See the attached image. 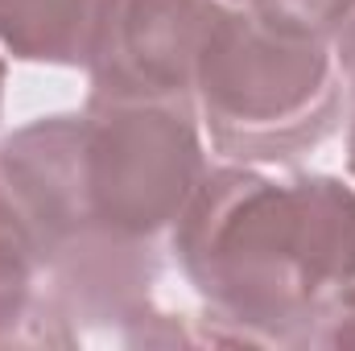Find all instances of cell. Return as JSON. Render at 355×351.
Returning <instances> with one entry per match:
<instances>
[{
	"mask_svg": "<svg viewBox=\"0 0 355 351\" xmlns=\"http://www.w3.org/2000/svg\"><path fill=\"white\" fill-rule=\"evenodd\" d=\"M232 0H103L87 99L194 103L202 46Z\"/></svg>",
	"mask_w": 355,
	"mask_h": 351,
	"instance_id": "5",
	"label": "cell"
},
{
	"mask_svg": "<svg viewBox=\"0 0 355 351\" xmlns=\"http://www.w3.org/2000/svg\"><path fill=\"white\" fill-rule=\"evenodd\" d=\"M103 0H0V50L37 67H87Z\"/></svg>",
	"mask_w": 355,
	"mask_h": 351,
	"instance_id": "7",
	"label": "cell"
},
{
	"mask_svg": "<svg viewBox=\"0 0 355 351\" xmlns=\"http://www.w3.org/2000/svg\"><path fill=\"white\" fill-rule=\"evenodd\" d=\"M207 170L194 103L87 99L79 112V203L112 240L170 252V232Z\"/></svg>",
	"mask_w": 355,
	"mask_h": 351,
	"instance_id": "4",
	"label": "cell"
},
{
	"mask_svg": "<svg viewBox=\"0 0 355 351\" xmlns=\"http://www.w3.org/2000/svg\"><path fill=\"white\" fill-rule=\"evenodd\" d=\"M244 8L268 21L272 29L314 42H335L339 29L352 21L355 0H244Z\"/></svg>",
	"mask_w": 355,
	"mask_h": 351,
	"instance_id": "8",
	"label": "cell"
},
{
	"mask_svg": "<svg viewBox=\"0 0 355 351\" xmlns=\"http://www.w3.org/2000/svg\"><path fill=\"white\" fill-rule=\"evenodd\" d=\"M343 120H347V170L355 178V75L347 79V99H343Z\"/></svg>",
	"mask_w": 355,
	"mask_h": 351,
	"instance_id": "10",
	"label": "cell"
},
{
	"mask_svg": "<svg viewBox=\"0 0 355 351\" xmlns=\"http://www.w3.org/2000/svg\"><path fill=\"white\" fill-rule=\"evenodd\" d=\"M331 46H335V62H339L343 79H352L355 75V12H352V21L339 29V37H335Z\"/></svg>",
	"mask_w": 355,
	"mask_h": 351,
	"instance_id": "9",
	"label": "cell"
},
{
	"mask_svg": "<svg viewBox=\"0 0 355 351\" xmlns=\"http://www.w3.org/2000/svg\"><path fill=\"white\" fill-rule=\"evenodd\" d=\"M4 83H8V67H4V58H0V116H4Z\"/></svg>",
	"mask_w": 355,
	"mask_h": 351,
	"instance_id": "11",
	"label": "cell"
},
{
	"mask_svg": "<svg viewBox=\"0 0 355 351\" xmlns=\"http://www.w3.org/2000/svg\"><path fill=\"white\" fill-rule=\"evenodd\" d=\"M194 108L219 157L289 166L343 120L335 46L272 29L244 4H232L202 46Z\"/></svg>",
	"mask_w": 355,
	"mask_h": 351,
	"instance_id": "3",
	"label": "cell"
},
{
	"mask_svg": "<svg viewBox=\"0 0 355 351\" xmlns=\"http://www.w3.org/2000/svg\"><path fill=\"white\" fill-rule=\"evenodd\" d=\"M202 298V343L302 348L314 314L355 281V190L331 174L211 166L170 232Z\"/></svg>",
	"mask_w": 355,
	"mask_h": 351,
	"instance_id": "1",
	"label": "cell"
},
{
	"mask_svg": "<svg viewBox=\"0 0 355 351\" xmlns=\"http://www.w3.org/2000/svg\"><path fill=\"white\" fill-rule=\"evenodd\" d=\"M232 4H244V0H232Z\"/></svg>",
	"mask_w": 355,
	"mask_h": 351,
	"instance_id": "12",
	"label": "cell"
},
{
	"mask_svg": "<svg viewBox=\"0 0 355 351\" xmlns=\"http://www.w3.org/2000/svg\"><path fill=\"white\" fill-rule=\"evenodd\" d=\"M79 112L42 116L0 141V194L25 228L46 293L75 331L124 343L157 314L166 248H141L95 232L79 203Z\"/></svg>",
	"mask_w": 355,
	"mask_h": 351,
	"instance_id": "2",
	"label": "cell"
},
{
	"mask_svg": "<svg viewBox=\"0 0 355 351\" xmlns=\"http://www.w3.org/2000/svg\"><path fill=\"white\" fill-rule=\"evenodd\" d=\"M79 339L46 293L37 252L0 194V348H75Z\"/></svg>",
	"mask_w": 355,
	"mask_h": 351,
	"instance_id": "6",
	"label": "cell"
}]
</instances>
